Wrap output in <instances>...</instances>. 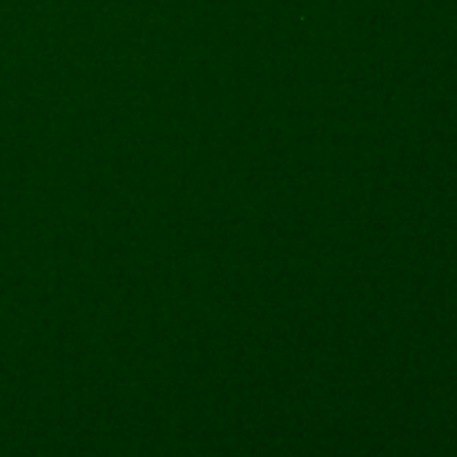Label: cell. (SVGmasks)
Masks as SVG:
<instances>
[]
</instances>
